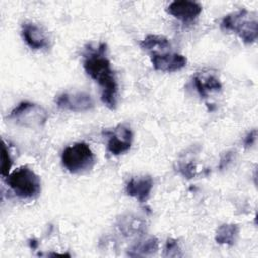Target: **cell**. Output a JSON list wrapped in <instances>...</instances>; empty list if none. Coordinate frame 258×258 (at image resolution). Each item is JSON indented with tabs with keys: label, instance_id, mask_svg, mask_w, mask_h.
Here are the masks:
<instances>
[{
	"label": "cell",
	"instance_id": "cell-1",
	"mask_svg": "<svg viewBox=\"0 0 258 258\" xmlns=\"http://www.w3.org/2000/svg\"><path fill=\"white\" fill-rule=\"evenodd\" d=\"M83 66L86 73L100 85L102 102L109 109H115L117 106L118 83L111 68V62L107 57L106 43H100L95 47L88 45L84 52Z\"/></svg>",
	"mask_w": 258,
	"mask_h": 258
},
{
	"label": "cell",
	"instance_id": "cell-2",
	"mask_svg": "<svg viewBox=\"0 0 258 258\" xmlns=\"http://www.w3.org/2000/svg\"><path fill=\"white\" fill-rule=\"evenodd\" d=\"M221 27L236 33L247 44L254 43L258 37L257 15L245 8L225 15L221 21Z\"/></svg>",
	"mask_w": 258,
	"mask_h": 258
},
{
	"label": "cell",
	"instance_id": "cell-3",
	"mask_svg": "<svg viewBox=\"0 0 258 258\" xmlns=\"http://www.w3.org/2000/svg\"><path fill=\"white\" fill-rule=\"evenodd\" d=\"M6 182L21 199H34L39 196L41 190L39 176L26 165L12 171L6 177Z\"/></svg>",
	"mask_w": 258,
	"mask_h": 258
},
{
	"label": "cell",
	"instance_id": "cell-4",
	"mask_svg": "<svg viewBox=\"0 0 258 258\" xmlns=\"http://www.w3.org/2000/svg\"><path fill=\"white\" fill-rule=\"evenodd\" d=\"M61 163L71 173H84L93 168L95 155L88 143L76 142L63 149Z\"/></svg>",
	"mask_w": 258,
	"mask_h": 258
},
{
	"label": "cell",
	"instance_id": "cell-5",
	"mask_svg": "<svg viewBox=\"0 0 258 258\" xmlns=\"http://www.w3.org/2000/svg\"><path fill=\"white\" fill-rule=\"evenodd\" d=\"M47 117V112L43 107L27 101L19 103L9 114L10 120L26 128L42 127L46 123Z\"/></svg>",
	"mask_w": 258,
	"mask_h": 258
},
{
	"label": "cell",
	"instance_id": "cell-6",
	"mask_svg": "<svg viewBox=\"0 0 258 258\" xmlns=\"http://www.w3.org/2000/svg\"><path fill=\"white\" fill-rule=\"evenodd\" d=\"M58 108L72 112H85L94 108V100L85 92H66L59 94L55 99Z\"/></svg>",
	"mask_w": 258,
	"mask_h": 258
},
{
	"label": "cell",
	"instance_id": "cell-7",
	"mask_svg": "<svg viewBox=\"0 0 258 258\" xmlns=\"http://www.w3.org/2000/svg\"><path fill=\"white\" fill-rule=\"evenodd\" d=\"M104 133L108 136L107 149L112 154L120 155L130 149L133 134L129 127L119 125L114 130L105 131Z\"/></svg>",
	"mask_w": 258,
	"mask_h": 258
},
{
	"label": "cell",
	"instance_id": "cell-8",
	"mask_svg": "<svg viewBox=\"0 0 258 258\" xmlns=\"http://www.w3.org/2000/svg\"><path fill=\"white\" fill-rule=\"evenodd\" d=\"M21 35L31 49L38 50L49 47L50 40L46 31L34 22H23L21 25Z\"/></svg>",
	"mask_w": 258,
	"mask_h": 258
},
{
	"label": "cell",
	"instance_id": "cell-9",
	"mask_svg": "<svg viewBox=\"0 0 258 258\" xmlns=\"http://www.w3.org/2000/svg\"><path fill=\"white\" fill-rule=\"evenodd\" d=\"M150 60L152 67L156 71L171 73L181 70L186 66V57L179 53L163 52L150 54Z\"/></svg>",
	"mask_w": 258,
	"mask_h": 258
},
{
	"label": "cell",
	"instance_id": "cell-10",
	"mask_svg": "<svg viewBox=\"0 0 258 258\" xmlns=\"http://www.w3.org/2000/svg\"><path fill=\"white\" fill-rule=\"evenodd\" d=\"M167 12L181 21L188 22L200 15L202 12V6L195 1L178 0L173 1L168 5Z\"/></svg>",
	"mask_w": 258,
	"mask_h": 258
},
{
	"label": "cell",
	"instance_id": "cell-11",
	"mask_svg": "<svg viewBox=\"0 0 258 258\" xmlns=\"http://www.w3.org/2000/svg\"><path fill=\"white\" fill-rule=\"evenodd\" d=\"M153 187V180L149 175L138 176L131 178L126 185V192L128 196L135 198L140 203L146 202L151 189Z\"/></svg>",
	"mask_w": 258,
	"mask_h": 258
},
{
	"label": "cell",
	"instance_id": "cell-12",
	"mask_svg": "<svg viewBox=\"0 0 258 258\" xmlns=\"http://www.w3.org/2000/svg\"><path fill=\"white\" fill-rule=\"evenodd\" d=\"M194 85L202 98H207L211 92H219L222 89V83L214 75H196Z\"/></svg>",
	"mask_w": 258,
	"mask_h": 258
},
{
	"label": "cell",
	"instance_id": "cell-13",
	"mask_svg": "<svg viewBox=\"0 0 258 258\" xmlns=\"http://www.w3.org/2000/svg\"><path fill=\"white\" fill-rule=\"evenodd\" d=\"M140 46L143 50L149 52V54L163 53L169 51L170 42L165 36L157 34H148L141 41Z\"/></svg>",
	"mask_w": 258,
	"mask_h": 258
},
{
	"label": "cell",
	"instance_id": "cell-14",
	"mask_svg": "<svg viewBox=\"0 0 258 258\" xmlns=\"http://www.w3.org/2000/svg\"><path fill=\"white\" fill-rule=\"evenodd\" d=\"M117 226L120 232L127 237L143 233L145 230V223L139 219V217L132 215H126L119 218Z\"/></svg>",
	"mask_w": 258,
	"mask_h": 258
},
{
	"label": "cell",
	"instance_id": "cell-15",
	"mask_svg": "<svg viewBox=\"0 0 258 258\" xmlns=\"http://www.w3.org/2000/svg\"><path fill=\"white\" fill-rule=\"evenodd\" d=\"M158 250V240L155 237H149L135 243L127 252L130 257H145L156 253Z\"/></svg>",
	"mask_w": 258,
	"mask_h": 258
},
{
	"label": "cell",
	"instance_id": "cell-16",
	"mask_svg": "<svg viewBox=\"0 0 258 258\" xmlns=\"http://www.w3.org/2000/svg\"><path fill=\"white\" fill-rule=\"evenodd\" d=\"M239 226L236 224H223L221 225L215 235V241L220 245L233 246L239 236Z\"/></svg>",
	"mask_w": 258,
	"mask_h": 258
},
{
	"label": "cell",
	"instance_id": "cell-17",
	"mask_svg": "<svg viewBox=\"0 0 258 258\" xmlns=\"http://www.w3.org/2000/svg\"><path fill=\"white\" fill-rule=\"evenodd\" d=\"M11 166H12V159H11L8 148L3 142L1 145V166H0L1 175L3 177H7L10 174L9 172H10Z\"/></svg>",
	"mask_w": 258,
	"mask_h": 258
},
{
	"label": "cell",
	"instance_id": "cell-18",
	"mask_svg": "<svg viewBox=\"0 0 258 258\" xmlns=\"http://www.w3.org/2000/svg\"><path fill=\"white\" fill-rule=\"evenodd\" d=\"M163 256L164 257H180V256H182L177 240L172 239V238L167 239L165 246H164Z\"/></svg>",
	"mask_w": 258,
	"mask_h": 258
},
{
	"label": "cell",
	"instance_id": "cell-19",
	"mask_svg": "<svg viewBox=\"0 0 258 258\" xmlns=\"http://www.w3.org/2000/svg\"><path fill=\"white\" fill-rule=\"evenodd\" d=\"M178 171L182 176L190 179L196 175V165L192 162L181 163L178 166Z\"/></svg>",
	"mask_w": 258,
	"mask_h": 258
},
{
	"label": "cell",
	"instance_id": "cell-20",
	"mask_svg": "<svg viewBox=\"0 0 258 258\" xmlns=\"http://www.w3.org/2000/svg\"><path fill=\"white\" fill-rule=\"evenodd\" d=\"M256 137H257V130H256V129L251 130V131L246 135V137H245V139H244V145H245V147H250V146H252V145L255 143Z\"/></svg>",
	"mask_w": 258,
	"mask_h": 258
},
{
	"label": "cell",
	"instance_id": "cell-21",
	"mask_svg": "<svg viewBox=\"0 0 258 258\" xmlns=\"http://www.w3.org/2000/svg\"><path fill=\"white\" fill-rule=\"evenodd\" d=\"M232 158H233V152L229 151V152L225 153V154H224V156L221 158V161H220V165H219V167H220L221 169L225 168V167H226V166L231 162Z\"/></svg>",
	"mask_w": 258,
	"mask_h": 258
},
{
	"label": "cell",
	"instance_id": "cell-22",
	"mask_svg": "<svg viewBox=\"0 0 258 258\" xmlns=\"http://www.w3.org/2000/svg\"><path fill=\"white\" fill-rule=\"evenodd\" d=\"M30 246H31V248L35 249V248H36V246H37V242H36L35 240H33V243H30Z\"/></svg>",
	"mask_w": 258,
	"mask_h": 258
}]
</instances>
